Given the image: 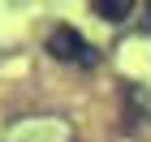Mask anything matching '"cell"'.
<instances>
[{
  "mask_svg": "<svg viewBox=\"0 0 151 142\" xmlns=\"http://www.w3.org/2000/svg\"><path fill=\"white\" fill-rule=\"evenodd\" d=\"M91 9H95V17H104V22H125V17H134V13H138V9H134V4H129V0H95V4H91Z\"/></svg>",
  "mask_w": 151,
  "mask_h": 142,
  "instance_id": "7a4b0ae2",
  "label": "cell"
},
{
  "mask_svg": "<svg viewBox=\"0 0 151 142\" xmlns=\"http://www.w3.org/2000/svg\"><path fill=\"white\" fill-rule=\"evenodd\" d=\"M47 56L60 60V65H82V69L99 65V52H95L73 26H56V30L47 35Z\"/></svg>",
  "mask_w": 151,
  "mask_h": 142,
  "instance_id": "6da1fadb",
  "label": "cell"
},
{
  "mask_svg": "<svg viewBox=\"0 0 151 142\" xmlns=\"http://www.w3.org/2000/svg\"><path fill=\"white\" fill-rule=\"evenodd\" d=\"M142 13H147V17H142V30H147V35H151V4H147V9H142Z\"/></svg>",
  "mask_w": 151,
  "mask_h": 142,
  "instance_id": "3957f363",
  "label": "cell"
}]
</instances>
